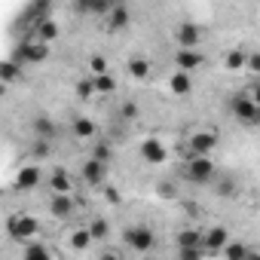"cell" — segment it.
Wrapping results in <instances>:
<instances>
[{
    "mask_svg": "<svg viewBox=\"0 0 260 260\" xmlns=\"http://www.w3.org/2000/svg\"><path fill=\"white\" fill-rule=\"evenodd\" d=\"M89 242H92V233H89V230H77V233L71 236V245H74L77 251H86Z\"/></svg>",
    "mask_w": 260,
    "mask_h": 260,
    "instance_id": "24",
    "label": "cell"
},
{
    "mask_svg": "<svg viewBox=\"0 0 260 260\" xmlns=\"http://www.w3.org/2000/svg\"><path fill=\"white\" fill-rule=\"evenodd\" d=\"M202 257V245H181V260H199Z\"/></svg>",
    "mask_w": 260,
    "mask_h": 260,
    "instance_id": "29",
    "label": "cell"
},
{
    "mask_svg": "<svg viewBox=\"0 0 260 260\" xmlns=\"http://www.w3.org/2000/svg\"><path fill=\"white\" fill-rule=\"evenodd\" d=\"M220 254H223V257H248V254H254V251H251L248 245H223Z\"/></svg>",
    "mask_w": 260,
    "mask_h": 260,
    "instance_id": "27",
    "label": "cell"
},
{
    "mask_svg": "<svg viewBox=\"0 0 260 260\" xmlns=\"http://www.w3.org/2000/svg\"><path fill=\"white\" fill-rule=\"evenodd\" d=\"M74 208H77V202H74L71 193H52V199H49V214H52V217L64 220V217L74 214Z\"/></svg>",
    "mask_w": 260,
    "mask_h": 260,
    "instance_id": "8",
    "label": "cell"
},
{
    "mask_svg": "<svg viewBox=\"0 0 260 260\" xmlns=\"http://www.w3.org/2000/svg\"><path fill=\"white\" fill-rule=\"evenodd\" d=\"M233 116L245 125H260V104L251 98V92H239L233 98Z\"/></svg>",
    "mask_w": 260,
    "mask_h": 260,
    "instance_id": "1",
    "label": "cell"
},
{
    "mask_svg": "<svg viewBox=\"0 0 260 260\" xmlns=\"http://www.w3.org/2000/svg\"><path fill=\"white\" fill-rule=\"evenodd\" d=\"M89 13L107 16V13H110V0H89Z\"/></svg>",
    "mask_w": 260,
    "mask_h": 260,
    "instance_id": "32",
    "label": "cell"
},
{
    "mask_svg": "<svg viewBox=\"0 0 260 260\" xmlns=\"http://www.w3.org/2000/svg\"><path fill=\"white\" fill-rule=\"evenodd\" d=\"M92 80H95V92H101V95H110L116 89V80L110 74H95Z\"/></svg>",
    "mask_w": 260,
    "mask_h": 260,
    "instance_id": "21",
    "label": "cell"
},
{
    "mask_svg": "<svg viewBox=\"0 0 260 260\" xmlns=\"http://www.w3.org/2000/svg\"><path fill=\"white\" fill-rule=\"evenodd\" d=\"M22 257H25V260H49V257H52V251H49V248H43V245H25Z\"/></svg>",
    "mask_w": 260,
    "mask_h": 260,
    "instance_id": "23",
    "label": "cell"
},
{
    "mask_svg": "<svg viewBox=\"0 0 260 260\" xmlns=\"http://www.w3.org/2000/svg\"><path fill=\"white\" fill-rule=\"evenodd\" d=\"M71 128H74V138H95V122H89L83 116H77L71 122Z\"/></svg>",
    "mask_w": 260,
    "mask_h": 260,
    "instance_id": "18",
    "label": "cell"
},
{
    "mask_svg": "<svg viewBox=\"0 0 260 260\" xmlns=\"http://www.w3.org/2000/svg\"><path fill=\"white\" fill-rule=\"evenodd\" d=\"M125 25H128V10L125 7H116L110 13V28H125Z\"/></svg>",
    "mask_w": 260,
    "mask_h": 260,
    "instance_id": "25",
    "label": "cell"
},
{
    "mask_svg": "<svg viewBox=\"0 0 260 260\" xmlns=\"http://www.w3.org/2000/svg\"><path fill=\"white\" fill-rule=\"evenodd\" d=\"M175 64H178V71L193 74L196 68H202V64H205V55H202V52H196V49H178V52H175Z\"/></svg>",
    "mask_w": 260,
    "mask_h": 260,
    "instance_id": "9",
    "label": "cell"
},
{
    "mask_svg": "<svg viewBox=\"0 0 260 260\" xmlns=\"http://www.w3.org/2000/svg\"><path fill=\"white\" fill-rule=\"evenodd\" d=\"M248 71L260 77V52H248Z\"/></svg>",
    "mask_w": 260,
    "mask_h": 260,
    "instance_id": "35",
    "label": "cell"
},
{
    "mask_svg": "<svg viewBox=\"0 0 260 260\" xmlns=\"http://www.w3.org/2000/svg\"><path fill=\"white\" fill-rule=\"evenodd\" d=\"M49 190L52 193H71L74 184H71V178L64 172H55V175H49Z\"/></svg>",
    "mask_w": 260,
    "mask_h": 260,
    "instance_id": "20",
    "label": "cell"
},
{
    "mask_svg": "<svg viewBox=\"0 0 260 260\" xmlns=\"http://www.w3.org/2000/svg\"><path fill=\"white\" fill-rule=\"evenodd\" d=\"M184 175H187V181H193V184H208V181L214 178V162H211L208 156L193 153V159L187 162Z\"/></svg>",
    "mask_w": 260,
    "mask_h": 260,
    "instance_id": "2",
    "label": "cell"
},
{
    "mask_svg": "<svg viewBox=\"0 0 260 260\" xmlns=\"http://www.w3.org/2000/svg\"><path fill=\"white\" fill-rule=\"evenodd\" d=\"M58 37V25L52 22V19H43L40 25H37V40H43V43H52Z\"/></svg>",
    "mask_w": 260,
    "mask_h": 260,
    "instance_id": "19",
    "label": "cell"
},
{
    "mask_svg": "<svg viewBox=\"0 0 260 260\" xmlns=\"http://www.w3.org/2000/svg\"><path fill=\"white\" fill-rule=\"evenodd\" d=\"M251 98L260 104V80H254V83H251Z\"/></svg>",
    "mask_w": 260,
    "mask_h": 260,
    "instance_id": "36",
    "label": "cell"
},
{
    "mask_svg": "<svg viewBox=\"0 0 260 260\" xmlns=\"http://www.w3.org/2000/svg\"><path fill=\"white\" fill-rule=\"evenodd\" d=\"M10 236L13 239H31L37 236V220L28 214H13L10 217Z\"/></svg>",
    "mask_w": 260,
    "mask_h": 260,
    "instance_id": "7",
    "label": "cell"
},
{
    "mask_svg": "<svg viewBox=\"0 0 260 260\" xmlns=\"http://www.w3.org/2000/svg\"><path fill=\"white\" fill-rule=\"evenodd\" d=\"M77 95L80 98H92L95 95V80H80L77 83Z\"/></svg>",
    "mask_w": 260,
    "mask_h": 260,
    "instance_id": "31",
    "label": "cell"
},
{
    "mask_svg": "<svg viewBox=\"0 0 260 260\" xmlns=\"http://www.w3.org/2000/svg\"><path fill=\"white\" fill-rule=\"evenodd\" d=\"M122 242L132 248V251H138V254H144V251H150L153 248V230H147V226H128L125 233H122Z\"/></svg>",
    "mask_w": 260,
    "mask_h": 260,
    "instance_id": "3",
    "label": "cell"
},
{
    "mask_svg": "<svg viewBox=\"0 0 260 260\" xmlns=\"http://www.w3.org/2000/svg\"><path fill=\"white\" fill-rule=\"evenodd\" d=\"M89 71L92 74H107V58L104 55H92L89 58Z\"/></svg>",
    "mask_w": 260,
    "mask_h": 260,
    "instance_id": "30",
    "label": "cell"
},
{
    "mask_svg": "<svg viewBox=\"0 0 260 260\" xmlns=\"http://www.w3.org/2000/svg\"><path fill=\"white\" fill-rule=\"evenodd\" d=\"M89 233H92V239H107V233H110V223H107L104 217H98V220H92Z\"/></svg>",
    "mask_w": 260,
    "mask_h": 260,
    "instance_id": "26",
    "label": "cell"
},
{
    "mask_svg": "<svg viewBox=\"0 0 260 260\" xmlns=\"http://www.w3.org/2000/svg\"><path fill=\"white\" fill-rule=\"evenodd\" d=\"M178 245H205V233H199V230H181L178 233Z\"/></svg>",
    "mask_w": 260,
    "mask_h": 260,
    "instance_id": "22",
    "label": "cell"
},
{
    "mask_svg": "<svg viewBox=\"0 0 260 260\" xmlns=\"http://www.w3.org/2000/svg\"><path fill=\"white\" fill-rule=\"evenodd\" d=\"M141 153H144V159H147V162H153V166L166 162V150H162V144H159L156 138H147V141H144V147H141Z\"/></svg>",
    "mask_w": 260,
    "mask_h": 260,
    "instance_id": "14",
    "label": "cell"
},
{
    "mask_svg": "<svg viewBox=\"0 0 260 260\" xmlns=\"http://www.w3.org/2000/svg\"><path fill=\"white\" fill-rule=\"evenodd\" d=\"M83 181L92 184V187H101V184L107 181V162L98 159V156L86 159V162H83Z\"/></svg>",
    "mask_w": 260,
    "mask_h": 260,
    "instance_id": "5",
    "label": "cell"
},
{
    "mask_svg": "<svg viewBox=\"0 0 260 260\" xmlns=\"http://www.w3.org/2000/svg\"><path fill=\"white\" fill-rule=\"evenodd\" d=\"M37 184H40V169L37 166H28V169H22L16 175V187L19 190H34Z\"/></svg>",
    "mask_w": 260,
    "mask_h": 260,
    "instance_id": "13",
    "label": "cell"
},
{
    "mask_svg": "<svg viewBox=\"0 0 260 260\" xmlns=\"http://www.w3.org/2000/svg\"><path fill=\"white\" fill-rule=\"evenodd\" d=\"M74 7H77L80 13H89V0H74Z\"/></svg>",
    "mask_w": 260,
    "mask_h": 260,
    "instance_id": "37",
    "label": "cell"
},
{
    "mask_svg": "<svg viewBox=\"0 0 260 260\" xmlns=\"http://www.w3.org/2000/svg\"><path fill=\"white\" fill-rule=\"evenodd\" d=\"M119 116H122V119H135V116H138V104H135V101H125V104L119 107Z\"/></svg>",
    "mask_w": 260,
    "mask_h": 260,
    "instance_id": "33",
    "label": "cell"
},
{
    "mask_svg": "<svg viewBox=\"0 0 260 260\" xmlns=\"http://www.w3.org/2000/svg\"><path fill=\"white\" fill-rule=\"evenodd\" d=\"M128 74H132L135 80H147L150 77V61L147 58H141V55H135V58H128Z\"/></svg>",
    "mask_w": 260,
    "mask_h": 260,
    "instance_id": "16",
    "label": "cell"
},
{
    "mask_svg": "<svg viewBox=\"0 0 260 260\" xmlns=\"http://www.w3.org/2000/svg\"><path fill=\"white\" fill-rule=\"evenodd\" d=\"M175 40H178L181 49H196V46L202 43V28H199L196 22H181V25L175 28Z\"/></svg>",
    "mask_w": 260,
    "mask_h": 260,
    "instance_id": "4",
    "label": "cell"
},
{
    "mask_svg": "<svg viewBox=\"0 0 260 260\" xmlns=\"http://www.w3.org/2000/svg\"><path fill=\"white\" fill-rule=\"evenodd\" d=\"M19 55L25 58V64H40L43 58H49V43H43V40H25V46L19 49Z\"/></svg>",
    "mask_w": 260,
    "mask_h": 260,
    "instance_id": "6",
    "label": "cell"
},
{
    "mask_svg": "<svg viewBox=\"0 0 260 260\" xmlns=\"http://www.w3.org/2000/svg\"><path fill=\"white\" fill-rule=\"evenodd\" d=\"M34 135H37V138L55 141V138H58V125H55L46 113H40V116H34Z\"/></svg>",
    "mask_w": 260,
    "mask_h": 260,
    "instance_id": "11",
    "label": "cell"
},
{
    "mask_svg": "<svg viewBox=\"0 0 260 260\" xmlns=\"http://www.w3.org/2000/svg\"><path fill=\"white\" fill-rule=\"evenodd\" d=\"M169 86H172V92H175V95H181V98H184V95H190V92H193V77H190L187 71H175V74H172V80H169Z\"/></svg>",
    "mask_w": 260,
    "mask_h": 260,
    "instance_id": "12",
    "label": "cell"
},
{
    "mask_svg": "<svg viewBox=\"0 0 260 260\" xmlns=\"http://www.w3.org/2000/svg\"><path fill=\"white\" fill-rule=\"evenodd\" d=\"M226 239H230V233H226L223 226H211V230L205 233V245H208V251H220V248L226 245Z\"/></svg>",
    "mask_w": 260,
    "mask_h": 260,
    "instance_id": "15",
    "label": "cell"
},
{
    "mask_svg": "<svg viewBox=\"0 0 260 260\" xmlns=\"http://www.w3.org/2000/svg\"><path fill=\"white\" fill-rule=\"evenodd\" d=\"M0 77H4V83H13L19 77V64L16 61H4V68H0Z\"/></svg>",
    "mask_w": 260,
    "mask_h": 260,
    "instance_id": "28",
    "label": "cell"
},
{
    "mask_svg": "<svg viewBox=\"0 0 260 260\" xmlns=\"http://www.w3.org/2000/svg\"><path fill=\"white\" fill-rule=\"evenodd\" d=\"M223 68H226V71H242V68H248V52H245V49H233V52H226Z\"/></svg>",
    "mask_w": 260,
    "mask_h": 260,
    "instance_id": "17",
    "label": "cell"
},
{
    "mask_svg": "<svg viewBox=\"0 0 260 260\" xmlns=\"http://www.w3.org/2000/svg\"><path fill=\"white\" fill-rule=\"evenodd\" d=\"M214 190H217V196H233V193H236V190H233V181H230V178L217 181V187H214Z\"/></svg>",
    "mask_w": 260,
    "mask_h": 260,
    "instance_id": "34",
    "label": "cell"
},
{
    "mask_svg": "<svg viewBox=\"0 0 260 260\" xmlns=\"http://www.w3.org/2000/svg\"><path fill=\"white\" fill-rule=\"evenodd\" d=\"M214 147H217V138H214L211 132H196V135L190 138V150L199 153V156H208Z\"/></svg>",
    "mask_w": 260,
    "mask_h": 260,
    "instance_id": "10",
    "label": "cell"
}]
</instances>
